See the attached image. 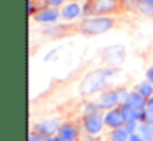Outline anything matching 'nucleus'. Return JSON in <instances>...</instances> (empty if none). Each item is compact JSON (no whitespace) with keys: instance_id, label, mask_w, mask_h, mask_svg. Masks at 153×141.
Segmentation results:
<instances>
[{"instance_id":"4be33fe9","label":"nucleus","mask_w":153,"mask_h":141,"mask_svg":"<svg viewBox=\"0 0 153 141\" xmlns=\"http://www.w3.org/2000/svg\"><path fill=\"white\" fill-rule=\"evenodd\" d=\"M146 107H150V108H153V97L150 98L148 102H146Z\"/></svg>"},{"instance_id":"dca6fc26","label":"nucleus","mask_w":153,"mask_h":141,"mask_svg":"<svg viewBox=\"0 0 153 141\" xmlns=\"http://www.w3.org/2000/svg\"><path fill=\"white\" fill-rule=\"evenodd\" d=\"M138 8L142 10V13H146V15H153V5H146V3H138Z\"/></svg>"},{"instance_id":"4468645a","label":"nucleus","mask_w":153,"mask_h":141,"mask_svg":"<svg viewBox=\"0 0 153 141\" xmlns=\"http://www.w3.org/2000/svg\"><path fill=\"white\" fill-rule=\"evenodd\" d=\"M137 92H138L140 95H143V97L146 98V100H150V98L153 97V85L150 84L148 80H142L137 84Z\"/></svg>"},{"instance_id":"ddd939ff","label":"nucleus","mask_w":153,"mask_h":141,"mask_svg":"<svg viewBox=\"0 0 153 141\" xmlns=\"http://www.w3.org/2000/svg\"><path fill=\"white\" fill-rule=\"evenodd\" d=\"M137 134L145 141H153V126L150 123H146V121H140Z\"/></svg>"},{"instance_id":"0eeeda50","label":"nucleus","mask_w":153,"mask_h":141,"mask_svg":"<svg viewBox=\"0 0 153 141\" xmlns=\"http://www.w3.org/2000/svg\"><path fill=\"white\" fill-rule=\"evenodd\" d=\"M104 117L99 113H92V115H86L82 120V126L89 134H99L104 130Z\"/></svg>"},{"instance_id":"1a4fd4ad","label":"nucleus","mask_w":153,"mask_h":141,"mask_svg":"<svg viewBox=\"0 0 153 141\" xmlns=\"http://www.w3.org/2000/svg\"><path fill=\"white\" fill-rule=\"evenodd\" d=\"M82 5H81L79 2H69V3H64L63 7H61V18L63 20H76L81 16V13H82Z\"/></svg>"},{"instance_id":"a211bd4d","label":"nucleus","mask_w":153,"mask_h":141,"mask_svg":"<svg viewBox=\"0 0 153 141\" xmlns=\"http://www.w3.org/2000/svg\"><path fill=\"white\" fill-rule=\"evenodd\" d=\"M146 80L153 85V67H148L146 69Z\"/></svg>"},{"instance_id":"20e7f679","label":"nucleus","mask_w":153,"mask_h":141,"mask_svg":"<svg viewBox=\"0 0 153 141\" xmlns=\"http://www.w3.org/2000/svg\"><path fill=\"white\" fill-rule=\"evenodd\" d=\"M86 13L94 15H105L109 12H114L117 8V0H87Z\"/></svg>"},{"instance_id":"7ed1b4c3","label":"nucleus","mask_w":153,"mask_h":141,"mask_svg":"<svg viewBox=\"0 0 153 141\" xmlns=\"http://www.w3.org/2000/svg\"><path fill=\"white\" fill-rule=\"evenodd\" d=\"M112 69H105V71H97L89 74L82 82V92L84 94H91V92H97L102 90L105 85V79L112 74Z\"/></svg>"},{"instance_id":"f03ea898","label":"nucleus","mask_w":153,"mask_h":141,"mask_svg":"<svg viewBox=\"0 0 153 141\" xmlns=\"http://www.w3.org/2000/svg\"><path fill=\"white\" fill-rule=\"evenodd\" d=\"M130 92L127 89H114V90H105L102 95H100V102L99 105L102 108H107V110H112V108H117L120 105L122 107L127 102Z\"/></svg>"},{"instance_id":"2eb2a0df","label":"nucleus","mask_w":153,"mask_h":141,"mask_svg":"<svg viewBox=\"0 0 153 141\" xmlns=\"http://www.w3.org/2000/svg\"><path fill=\"white\" fill-rule=\"evenodd\" d=\"M130 136L132 134L127 131V128H117V130H112L110 133V141H130Z\"/></svg>"},{"instance_id":"9d476101","label":"nucleus","mask_w":153,"mask_h":141,"mask_svg":"<svg viewBox=\"0 0 153 141\" xmlns=\"http://www.w3.org/2000/svg\"><path fill=\"white\" fill-rule=\"evenodd\" d=\"M102 56L109 64H119V62H122L123 56H125V49L122 46H109V48L104 49Z\"/></svg>"},{"instance_id":"6ab92c4d","label":"nucleus","mask_w":153,"mask_h":141,"mask_svg":"<svg viewBox=\"0 0 153 141\" xmlns=\"http://www.w3.org/2000/svg\"><path fill=\"white\" fill-rule=\"evenodd\" d=\"M28 141H46V140H45V138H41L40 134H36V133H31L30 138H28Z\"/></svg>"},{"instance_id":"f3484780","label":"nucleus","mask_w":153,"mask_h":141,"mask_svg":"<svg viewBox=\"0 0 153 141\" xmlns=\"http://www.w3.org/2000/svg\"><path fill=\"white\" fill-rule=\"evenodd\" d=\"M46 2H48L50 7H59V5H64L66 0H46Z\"/></svg>"},{"instance_id":"6e6552de","label":"nucleus","mask_w":153,"mask_h":141,"mask_svg":"<svg viewBox=\"0 0 153 141\" xmlns=\"http://www.w3.org/2000/svg\"><path fill=\"white\" fill-rule=\"evenodd\" d=\"M61 16V10H58L56 7H45V8L38 10L33 15L35 21L40 23H54Z\"/></svg>"},{"instance_id":"aec40b11","label":"nucleus","mask_w":153,"mask_h":141,"mask_svg":"<svg viewBox=\"0 0 153 141\" xmlns=\"http://www.w3.org/2000/svg\"><path fill=\"white\" fill-rule=\"evenodd\" d=\"M130 141H145V140H142V138L135 133V134H132V136H130Z\"/></svg>"},{"instance_id":"39448f33","label":"nucleus","mask_w":153,"mask_h":141,"mask_svg":"<svg viewBox=\"0 0 153 141\" xmlns=\"http://www.w3.org/2000/svg\"><path fill=\"white\" fill-rule=\"evenodd\" d=\"M63 126V123H61L58 118H51V120H46V121H41V123H38L36 126H35V130H36V134H40L41 138H51V136H56V133H59V128Z\"/></svg>"},{"instance_id":"f8f14e48","label":"nucleus","mask_w":153,"mask_h":141,"mask_svg":"<svg viewBox=\"0 0 153 141\" xmlns=\"http://www.w3.org/2000/svg\"><path fill=\"white\" fill-rule=\"evenodd\" d=\"M58 136L63 141H76L77 140V130H76V126L71 125V123H63V126L59 128Z\"/></svg>"},{"instance_id":"f257e3e1","label":"nucleus","mask_w":153,"mask_h":141,"mask_svg":"<svg viewBox=\"0 0 153 141\" xmlns=\"http://www.w3.org/2000/svg\"><path fill=\"white\" fill-rule=\"evenodd\" d=\"M112 26H114V20L110 16L94 15L82 20V23L79 25V30L84 35H102V33L112 30Z\"/></svg>"},{"instance_id":"412c9836","label":"nucleus","mask_w":153,"mask_h":141,"mask_svg":"<svg viewBox=\"0 0 153 141\" xmlns=\"http://www.w3.org/2000/svg\"><path fill=\"white\" fill-rule=\"evenodd\" d=\"M46 141H63V140H61L59 136H51V138H48Z\"/></svg>"},{"instance_id":"9b49d317","label":"nucleus","mask_w":153,"mask_h":141,"mask_svg":"<svg viewBox=\"0 0 153 141\" xmlns=\"http://www.w3.org/2000/svg\"><path fill=\"white\" fill-rule=\"evenodd\" d=\"M146 98L143 97V95H140L137 90H132L128 94V98H127V102L123 105H128V107H132V108H137V110H145V107H146Z\"/></svg>"},{"instance_id":"423d86ee","label":"nucleus","mask_w":153,"mask_h":141,"mask_svg":"<svg viewBox=\"0 0 153 141\" xmlns=\"http://www.w3.org/2000/svg\"><path fill=\"white\" fill-rule=\"evenodd\" d=\"M104 123L105 126L112 128V130H117V128H123L127 123L125 117H123V111L120 107L112 108V110H107L105 115H104Z\"/></svg>"}]
</instances>
